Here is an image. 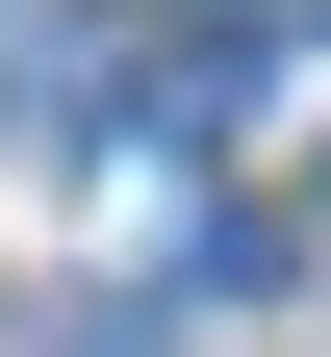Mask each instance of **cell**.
<instances>
[{
  "instance_id": "1",
  "label": "cell",
  "mask_w": 331,
  "mask_h": 357,
  "mask_svg": "<svg viewBox=\"0 0 331 357\" xmlns=\"http://www.w3.org/2000/svg\"><path fill=\"white\" fill-rule=\"evenodd\" d=\"M153 26H229V0H153Z\"/></svg>"
}]
</instances>
